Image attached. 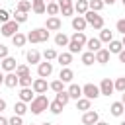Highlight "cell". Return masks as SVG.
Segmentation results:
<instances>
[{"label": "cell", "instance_id": "1", "mask_svg": "<svg viewBox=\"0 0 125 125\" xmlns=\"http://www.w3.org/2000/svg\"><path fill=\"white\" fill-rule=\"evenodd\" d=\"M47 107H49V100H47V96L39 94V96H35V98L31 100L29 111H31L33 115H39V113H43V111H45Z\"/></svg>", "mask_w": 125, "mask_h": 125}, {"label": "cell", "instance_id": "7", "mask_svg": "<svg viewBox=\"0 0 125 125\" xmlns=\"http://www.w3.org/2000/svg\"><path fill=\"white\" fill-rule=\"evenodd\" d=\"M57 4H59V10H61V14H62L64 18H70V16L74 14V4H72V0H59Z\"/></svg>", "mask_w": 125, "mask_h": 125}, {"label": "cell", "instance_id": "35", "mask_svg": "<svg viewBox=\"0 0 125 125\" xmlns=\"http://www.w3.org/2000/svg\"><path fill=\"white\" fill-rule=\"evenodd\" d=\"M14 72L18 74V78H21V76H29V66H27V64H18Z\"/></svg>", "mask_w": 125, "mask_h": 125}, {"label": "cell", "instance_id": "47", "mask_svg": "<svg viewBox=\"0 0 125 125\" xmlns=\"http://www.w3.org/2000/svg\"><path fill=\"white\" fill-rule=\"evenodd\" d=\"M6 57H8V47L0 43V61H2V59H6Z\"/></svg>", "mask_w": 125, "mask_h": 125}, {"label": "cell", "instance_id": "45", "mask_svg": "<svg viewBox=\"0 0 125 125\" xmlns=\"http://www.w3.org/2000/svg\"><path fill=\"white\" fill-rule=\"evenodd\" d=\"M10 21V12L8 10H0V23H6Z\"/></svg>", "mask_w": 125, "mask_h": 125}, {"label": "cell", "instance_id": "37", "mask_svg": "<svg viewBox=\"0 0 125 125\" xmlns=\"http://www.w3.org/2000/svg\"><path fill=\"white\" fill-rule=\"evenodd\" d=\"M45 12H47L49 16H57L61 10H59V4H57V2H49V4H47V8H45Z\"/></svg>", "mask_w": 125, "mask_h": 125}, {"label": "cell", "instance_id": "52", "mask_svg": "<svg viewBox=\"0 0 125 125\" xmlns=\"http://www.w3.org/2000/svg\"><path fill=\"white\" fill-rule=\"evenodd\" d=\"M113 2H117V0H104V4H109V6H111Z\"/></svg>", "mask_w": 125, "mask_h": 125}, {"label": "cell", "instance_id": "3", "mask_svg": "<svg viewBox=\"0 0 125 125\" xmlns=\"http://www.w3.org/2000/svg\"><path fill=\"white\" fill-rule=\"evenodd\" d=\"M84 20H86V23L92 25L94 29H102V27H104V16H100L98 12L88 10V12L84 14Z\"/></svg>", "mask_w": 125, "mask_h": 125}, {"label": "cell", "instance_id": "13", "mask_svg": "<svg viewBox=\"0 0 125 125\" xmlns=\"http://www.w3.org/2000/svg\"><path fill=\"white\" fill-rule=\"evenodd\" d=\"M25 59H27L29 64H39V62H41V53H39L37 49H29V51L25 53Z\"/></svg>", "mask_w": 125, "mask_h": 125}, {"label": "cell", "instance_id": "61", "mask_svg": "<svg viewBox=\"0 0 125 125\" xmlns=\"http://www.w3.org/2000/svg\"><path fill=\"white\" fill-rule=\"evenodd\" d=\"M29 125H35V123H29Z\"/></svg>", "mask_w": 125, "mask_h": 125}, {"label": "cell", "instance_id": "53", "mask_svg": "<svg viewBox=\"0 0 125 125\" xmlns=\"http://www.w3.org/2000/svg\"><path fill=\"white\" fill-rule=\"evenodd\" d=\"M0 84H4V72H0Z\"/></svg>", "mask_w": 125, "mask_h": 125}, {"label": "cell", "instance_id": "34", "mask_svg": "<svg viewBox=\"0 0 125 125\" xmlns=\"http://www.w3.org/2000/svg\"><path fill=\"white\" fill-rule=\"evenodd\" d=\"M16 10H18V12L27 14V12L31 10V2H29V0H20V2H18V6H16Z\"/></svg>", "mask_w": 125, "mask_h": 125}, {"label": "cell", "instance_id": "57", "mask_svg": "<svg viewBox=\"0 0 125 125\" xmlns=\"http://www.w3.org/2000/svg\"><path fill=\"white\" fill-rule=\"evenodd\" d=\"M41 125H53V123H49V121H45V123H41Z\"/></svg>", "mask_w": 125, "mask_h": 125}, {"label": "cell", "instance_id": "15", "mask_svg": "<svg viewBox=\"0 0 125 125\" xmlns=\"http://www.w3.org/2000/svg\"><path fill=\"white\" fill-rule=\"evenodd\" d=\"M86 20H84V16H74L72 18V29L74 31H84L86 29Z\"/></svg>", "mask_w": 125, "mask_h": 125}, {"label": "cell", "instance_id": "4", "mask_svg": "<svg viewBox=\"0 0 125 125\" xmlns=\"http://www.w3.org/2000/svg\"><path fill=\"white\" fill-rule=\"evenodd\" d=\"M82 96L86 98V100H96V98H100V88L96 86V84H92V82H88V84H84L82 86Z\"/></svg>", "mask_w": 125, "mask_h": 125}, {"label": "cell", "instance_id": "54", "mask_svg": "<svg viewBox=\"0 0 125 125\" xmlns=\"http://www.w3.org/2000/svg\"><path fill=\"white\" fill-rule=\"evenodd\" d=\"M96 125H109V123H105V121H98Z\"/></svg>", "mask_w": 125, "mask_h": 125}, {"label": "cell", "instance_id": "31", "mask_svg": "<svg viewBox=\"0 0 125 125\" xmlns=\"http://www.w3.org/2000/svg\"><path fill=\"white\" fill-rule=\"evenodd\" d=\"M70 39H72V41H76V43H78V45H82V47H84V45H86V41H88V37L84 35V31H76V33H72V37H70Z\"/></svg>", "mask_w": 125, "mask_h": 125}, {"label": "cell", "instance_id": "11", "mask_svg": "<svg viewBox=\"0 0 125 125\" xmlns=\"http://www.w3.org/2000/svg\"><path fill=\"white\" fill-rule=\"evenodd\" d=\"M47 88H49V84H47V80L45 78H35L33 80V84H31V90L39 96V94H45L47 92Z\"/></svg>", "mask_w": 125, "mask_h": 125}, {"label": "cell", "instance_id": "43", "mask_svg": "<svg viewBox=\"0 0 125 125\" xmlns=\"http://www.w3.org/2000/svg\"><path fill=\"white\" fill-rule=\"evenodd\" d=\"M18 84H20L21 88H31V84H33V80H31V74H29V76H21Z\"/></svg>", "mask_w": 125, "mask_h": 125}, {"label": "cell", "instance_id": "25", "mask_svg": "<svg viewBox=\"0 0 125 125\" xmlns=\"http://www.w3.org/2000/svg\"><path fill=\"white\" fill-rule=\"evenodd\" d=\"M25 41H27V37H25L23 33H20V31H18V33L12 37V43H14V47H23V45H25Z\"/></svg>", "mask_w": 125, "mask_h": 125}, {"label": "cell", "instance_id": "19", "mask_svg": "<svg viewBox=\"0 0 125 125\" xmlns=\"http://www.w3.org/2000/svg\"><path fill=\"white\" fill-rule=\"evenodd\" d=\"M94 57H96V62H100V64L109 62V51L107 49H100L98 53H94Z\"/></svg>", "mask_w": 125, "mask_h": 125}, {"label": "cell", "instance_id": "51", "mask_svg": "<svg viewBox=\"0 0 125 125\" xmlns=\"http://www.w3.org/2000/svg\"><path fill=\"white\" fill-rule=\"evenodd\" d=\"M121 104L125 105V92H121Z\"/></svg>", "mask_w": 125, "mask_h": 125}, {"label": "cell", "instance_id": "27", "mask_svg": "<svg viewBox=\"0 0 125 125\" xmlns=\"http://www.w3.org/2000/svg\"><path fill=\"white\" fill-rule=\"evenodd\" d=\"M57 61L61 62V66H68L72 62V55L70 53H61V55H57Z\"/></svg>", "mask_w": 125, "mask_h": 125}, {"label": "cell", "instance_id": "58", "mask_svg": "<svg viewBox=\"0 0 125 125\" xmlns=\"http://www.w3.org/2000/svg\"><path fill=\"white\" fill-rule=\"evenodd\" d=\"M45 2H47V4H49V2H57V0H45Z\"/></svg>", "mask_w": 125, "mask_h": 125}, {"label": "cell", "instance_id": "14", "mask_svg": "<svg viewBox=\"0 0 125 125\" xmlns=\"http://www.w3.org/2000/svg\"><path fill=\"white\" fill-rule=\"evenodd\" d=\"M18 82H20V78H18L16 72H6V74H4V86H8V88H16Z\"/></svg>", "mask_w": 125, "mask_h": 125}, {"label": "cell", "instance_id": "21", "mask_svg": "<svg viewBox=\"0 0 125 125\" xmlns=\"http://www.w3.org/2000/svg\"><path fill=\"white\" fill-rule=\"evenodd\" d=\"M109 111H111V115H115V117H121V115L125 113V105H123L121 102H113V104L109 105Z\"/></svg>", "mask_w": 125, "mask_h": 125}, {"label": "cell", "instance_id": "36", "mask_svg": "<svg viewBox=\"0 0 125 125\" xmlns=\"http://www.w3.org/2000/svg\"><path fill=\"white\" fill-rule=\"evenodd\" d=\"M49 88H51V90H53L55 94H57V92H62V90H64V82L57 78V80H53V82L49 84Z\"/></svg>", "mask_w": 125, "mask_h": 125}, {"label": "cell", "instance_id": "42", "mask_svg": "<svg viewBox=\"0 0 125 125\" xmlns=\"http://www.w3.org/2000/svg\"><path fill=\"white\" fill-rule=\"evenodd\" d=\"M57 55H59V53H57L55 49H45V53H43L45 61H49V62H51V61H55V59H57Z\"/></svg>", "mask_w": 125, "mask_h": 125}, {"label": "cell", "instance_id": "55", "mask_svg": "<svg viewBox=\"0 0 125 125\" xmlns=\"http://www.w3.org/2000/svg\"><path fill=\"white\" fill-rule=\"evenodd\" d=\"M121 45H123V49H125V35H123V39H121Z\"/></svg>", "mask_w": 125, "mask_h": 125}, {"label": "cell", "instance_id": "10", "mask_svg": "<svg viewBox=\"0 0 125 125\" xmlns=\"http://www.w3.org/2000/svg\"><path fill=\"white\" fill-rule=\"evenodd\" d=\"M37 74H39V78L51 76V74H53V62H49V61L39 62V64H37Z\"/></svg>", "mask_w": 125, "mask_h": 125}, {"label": "cell", "instance_id": "2", "mask_svg": "<svg viewBox=\"0 0 125 125\" xmlns=\"http://www.w3.org/2000/svg\"><path fill=\"white\" fill-rule=\"evenodd\" d=\"M25 37H27L29 43H45L49 39V31L45 27H37V29H31Z\"/></svg>", "mask_w": 125, "mask_h": 125}, {"label": "cell", "instance_id": "60", "mask_svg": "<svg viewBox=\"0 0 125 125\" xmlns=\"http://www.w3.org/2000/svg\"><path fill=\"white\" fill-rule=\"evenodd\" d=\"M121 2H123V6H125V0H121Z\"/></svg>", "mask_w": 125, "mask_h": 125}, {"label": "cell", "instance_id": "39", "mask_svg": "<svg viewBox=\"0 0 125 125\" xmlns=\"http://www.w3.org/2000/svg\"><path fill=\"white\" fill-rule=\"evenodd\" d=\"M45 8H47L45 2H33V4H31V10H33L35 14H45Z\"/></svg>", "mask_w": 125, "mask_h": 125}, {"label": "cell", "instance_id": "26", "mask_svg": "<svg viewBox=\"0 0 125 125\" xmlns=\"http://www.w3.org/2000/svg\"><path fill=\"white\" fill-rule=\"evenodd\" d=\"M107 51H109V55H111V53H113V55H119V53L123 51L121 41H115V39H113V41H109V49H107Z\"/></svg>", "mask_w": 125, "mask_h": 125}, {"label": "cell", "instance_id": "29", "mask_svg": "<svg viewBox=\"0 0 125 125\" xmlns=\"http://www.w3.org/2000/svg\"><path fill=\"white\" fill-rule=\"evenodd\" d=\"M90 105H92V102H90V100H86V98L76 100V109H80L82 113H84V111H88V109H90Z\"/></svg>", "mask_w": 125, "mask_h": 125}, {"label": "cell", "instance_id": "59", "mask_svg": "<svg viewBox=\"0 0 125 125\" xmlns=\"http://www.w3.org/2000/svg\"><path fill=\"white\" fill-rule=\"evenodd\" d=\"M121 125H125V121H121Z\"/></svg>", "mask_w": 125, "mask_h": 125}, {"label": "cell", "instance_id": "12", "mask_svg": "<svg viewBox=\"0 0 125 125\" xmlns=\"http://www.w3.org/2000/svg\"><path fill=\"white\" fill-rule=\"evenodd\" d=\"M16 66H18L16 59H14V57H10V55H8L6 59H2V61H0V68H2V70H6V72H14V70H16Z\"/></svg>", "mask_w": 125, "mask_h": 125}, {"label": "cell", "instance_id": "30", "mask_svg": "<svg viewBox=\"0 0 125 125\" xmlns=\"http://www.w3.org/2000/svg\"><path fill=\"white\" fill-rule=\"evenodd\" d=\"M105 4H104V0H88V8L92 10V12H102V8H104Z\"/></svg>", "mask_w": 125, "mask_h": 125}, {"label": "cell", "instance_id": "23", "mask_svg": "<svg viewBox=\"0 0 125 125\" xmlns=\"http://www.w3.org/2000/svg\"><path fill=\"white\" fill-rule=\"evenodd\" d=\"M68 41H70V37L64 35L62 31H59V33L55 35V45H57V47H68Z\"/></svg>", "mask_w": 125, "mask_h": 125}, {"label": "cell", "instance_id": "6", "mask_svg": "<svg viewBox=\"0 0 125 125\" xmlns=\"http://www.w3.org/2000/svg\"><path fill=\"white\" fill-rule=\"evenodd\" d=\"M100 96H111L113 94V80L111 78H102V82H100Z\"/></svg>", "mask_w": 125, "mask_h": 125}, {"label": "cell", "instance_id": "41", "mask_svg": "<svg viewBox=\"0 0 125 125\" xmlns=\"http://www.w3.org/2000/svg\"><path fill=\"white\" fill-rule=\"evenodd\" d=\"M113 88H115L117 92H125V76H119V78H115V82H113Z\"/></svg>", "mask_w": 125, "mask_h": 125}, {"label": "cell", "instance_id": "17", "mask_svg": "<svg viewBox=\"0 0 125 125\" xmlns=\"http://www.w3.org/2000/svg\"><path fill=\"white\" fill-rule=\"evenodd\" d=\"M86 47H88L90 53H98V51L102 49V41H100L98 37H90V39L86 41Z\"/></svg>", "mask_w": 125, "mask_h": 125}, {"label": "cell", "instance_id": "18", "mask_svg": "<svg viewBox=\"0 0 125 125\" xmlns=\"http://www.w3.org/2000/svg\"><path fill=\"white\" fill-rule=\"evenodd\" d=\"M66 92H68L70 100H80L82 98V86H78V84H70Z\"/></svg>", "mask_w": 125, "mask_h": 125}, {"label": "cell", "instance_id": "20", "mask_svg": "<svg viewBox=\"0 0 125 125\" xmlns=\"http://www.w3.org/2000/svg\"><path fill=\"white\" fill-rule=\"evenodd\" d=\"M72 78H74V72H72L68 66H62V68H61V74H59V80H62V82L66 84V82H72Z\"/></svg>", "mask_w": 125, "mask_h": 125}, {"label": "cell", "instance_id": "32", "mask_svg": "<svg viewBox=\"0 0 125 125\" xmlns=\"http://www.w3.org/2000/svg\"><path fill=\"white\" fill-rule=\"evenodd\" d=\"M61 105H66L68 102H70V96H68V92L66 90H62V92H57V98H55Z\"/></svg>", "mask_w": 125, "mask_h": 125}, {"label": "cell", "instance_id": "56", "mask_svg": "<svg viewBox=\"0 0 125 125\" xmlns=\"http://www.w3.org/2000/svg\"><path fill=\"white\" fill-rule=\"evenodd\" d=\"M33 2H45V0H31V4H33Z\"/></svg>", "mask_w": 125, "mask_h": 125}, {"label": "cell", "instance_id": "22", "mask_svg": "<svg viewBox=\"0 0 125 125\" xmlns=\"http://www.w3.org/2000/svg\"><path fill=\"white\" fill-rule=\"evenodd\" d=\"M88 10H90V8H88V0H76V4H74V12H76L78 16H84Z\"/></svg>", "mask_w": 125, "mask_h": 125}, {"label": "cell", "instance_id": "33", "mask_svg": "<svg viewBox=\"0 0 125 125\" xmlns=\"http://www.w3.org/2000/svg\"><path fill=\"white\" fill-rule=\"evenodd\" d=\"M25 111H27V105H25L23 102H18V104H14V115H20V117H23V115H25Z\"/></svg>", "mask_w": 125, "mask_h": 125}, {"label": "cell", "instance_id": "5", "mask_svg": "<svg viewBox=\"0 0 125 125\" xmlns=\"http://www.w3.org/2000/svg\"><path fill=\"white\" fill-rule=\"evenodd\" d=\"M2 35L4 37H14L18 31H20V23H16L14 20H10V21H6V23H2Z\"/></svg>", "mask_w": 125, "mask_h": 125}, {"label": "cell", "instance_id": "38", "mask_svg": "<svg viewBox=\"0 0 125 125\" xmlns=\"http://www.w3.org/2000/svg\"><path fill=\"white\" fill-rule=\"evenodd\" d=\"M62 107H64V105H61L57 100H55V102H49V111H51V113H55V115H59V113L62 111Z\"/></svg>", "mask_w": 125, "mask_h": 125}, {"label": "cell", "instance_id": "40", "mask_svg": "<svg viewBox=\"0 0 125 125\" xmlns=\"http://www.w3.org/2000/svg\"><path fill=\"white\" fill-rule=\"evenodd\" d=\"M12 16H14V21H16V23H25V21H27V14H23V12H18V10H16Z\"/></svg>", "mask_w": 125, "mask_h": 125}, {"label": "cell", "instance_id": "9", "mask_svg": "<svg viewBox=\"0 0 125 125\" xmlns=\"http://www.w3.org/2000/svg\"><path fill=\"white\" fill-rule=\"evenodd\" d=\"M98 121H100V113H98V111L88 109V111L82 113V123H84V125H96Z\"/></svg>", "mask_w": 125, "mask_h": 125}, {"label": "cell", "instance_id": "28", "mask_svg": "<svg viewBox=\"0 0 125 125\" xmlns=\"http://www.w3.org/2000/svg\"><path fill=\"white\" fill-rule=\"evenodd\" d=\"M80 61H82V64H86V66H90V64H94V62H96V57H94V53H90V51H86V53H82V57H80Z\"/></svg>", "mask_w": 125, "mask_h": 125}, {"label": "cell", "instance_id": "8", "mask_svg": "<svg viewBox=\"0 0 125 125\" xmlns=\"http://www.w3.org/2000/svg\"><path fill=\"white\" fill-rule=\"evenodd\" d=\"M61 27H62V21H61L59 16H49L47 18V21H45V29L47 31H59Z\"/></svg>", "mask_w": 125, "mask_h": 125}, {"label": "cell", "instance_id": "49", "mask_svg": "<svg viewBox=\"0 0 125 125\" xmlns=\"http://www.w3.org/2000/svg\"><path fill=\"white\" fill-rule=\"evenodd\" d=\"M0 125H10V123H8V119H6V117H2V115H0Z\"/></svg>", "mask_w": 125, "mask_h": 125}, {"label": "cell", "instance_id": "48", "mask_svg": "<svg viewBox=\"0 0 125 125\" xmlns=\"http://www.w3.org/2000/svg\"><path fill=\"white\" fill-rule=\"evenodd\" d=\"M119 62H123V64H125V49L119 53Z\"/></svg>", "mask_w": 125, "mask_h": 125}, {"label": "cell", "instance_id": "24", "mask_svg": "<svg viewBox=\"0 0 125 125\" xmlns=\"http://www.w3.org/2000/svg\"><path fill=\"white\" fill-rule=\"evenodd\" d=\"M102 43H109V41H113V31H109V29H105V27H102L100 29V37H98Z\"/></svg>", "mask_w": 125, "mask_h": 125}, {"label": "cell", "instance_id": "16", "mask_svg": "<svg viewBox=\"0 0 125 125\" xmlns=\"http://www.w3.org/2000/svg\"><path fill=\"white\" fill-rule=\"evenodd\" d=\"M35 98V92L31 90V88H21L20 90V102H23V104H31V100Z\"/></svg>", "mask_w": 125, "mask_h": 125}, {"label": "cell", "instance_id": "50", "mask_svg": "<svg viewBox=\"0 0 125 125\" xmlns=\"http://www.w3.org/2000/svg\"><path fill=\"white\" fill-rule=\"evenodd\" d=\"M4 109H6V102H4V100H0V113H2Z\"/></svg>", "mask_w": 125, "mask_h": 125}, {"label": "cell", "instance_id": "46", "mask_svg": "<svg viewBox=\"0 0 125 125\" xmlns=\"http://www.w3.org/2000/svg\"><path fill=\"white\" fill-rule=\"evenodd\" d=\"M115 27H117V31H119V33H123V35H125V18H121V20L117 21V25H115Z\"/></svg>", "mask_w": 125, "mask_h": 125}, {"label": "cell", "instance_id": "44", "mask_svg": "<svg viewBox=\"0 0 125 125\" xmlns=\"http://www.w3.org/2000/svg\"><path fill=\"white\" fill-rule=\"evenodd\" d=\"M8 123H10V125H23V119H21L20 115H12V117L8 119Z\"/></svg>", "mask_w": 125, "mask_h": 125}]
</instances>
